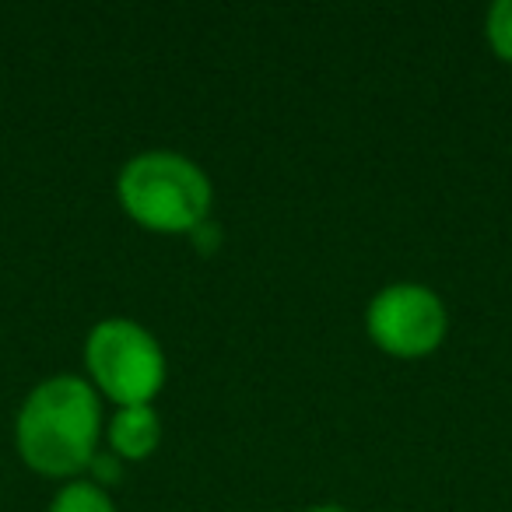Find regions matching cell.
<instances>
[{"mask_svg":"<svg viewBox=\"0 0 512 512\" xmlns=\"http://www.w3.org/2000/svg\"><path fill=\"white\" fill-rule=\"evenodd\" d=\"M102 397L85 376H50L25 393L15 418V446L25 467L43 477L74 481L99 453Z\"/></svg>","mask_w":512,"mask_h":512,"instance_id":"cell-1","label":"cell"},{"mask_svg":"<svg viewBox=\"0 0 512 512\" xmlns=\"http://www.w3.org/2000/svg\"><path fill=\"white\" fill-rule=\"evenodd\" d=\"M127 218L158 235H190L211 218L214 186L193 158L179 151H141L116 176Z\"/></svg>","mask_w":512,"mask_h":512,"instance_id":"cell-2","label":"cell"},{"mask_svg":"<svg viewBox=\"0 0 512 512\" xmlns=\"http://www.w3.org/2000/svg\"><path fill=\"white\" fill-rule=\"evenodd\" d=\"M85 369L95 393L116 407L155 404L169 379V358L144 323L127 316L99 320L85 337Z\"/></svg>","mask_w":512,"mask_h":512,"instance_id":"cell-3","label":"cell"},{"mask_svg":"<svg viewBox=\"0 0 512 512\" xmlns=\"http://www.w3.org/2000/svg\"><path fill=\"white\" fill-rule=\"evenodd\" d=\"M372 344L393 358H425L446 341L449 309L439 292L418 281H393L379 288L365 309Z\"/></svg>","mask_w":512,"mask_h":512,"instance_id":"cell-4","label":"cell"},{"mask_svg":"<svg viewBox=\"0 0 512 512\" xmlns=\"http://www.w3.org/2000/svg\"><path fill=\"white\" fill-rule=\"evenodd\" d=\"M102 435H106L109 453H116L123 463L148 460L162 446V418H158L155 404L116 407Z\"/></svg>","mask_w":512,"mask_h":512,"instance_id":"cell-5","label":"cell"},{"mask_svg":"<svg viewBox=\"0 0 512 512\" xmlns=\"http://www.w3.org/2000/svg\"><path fill=\"white\" fill-rule=\"evenodd\" d=\"M50 512H116V505L106 488L92 484L88 477H74V481L60 484V491L50 502Z\"/></svg>","mask_w":512,"mask_h":512,"instance_id":"cell-6","label":"cell"},{"mask_svg":"<svg viewBox=\"0 0 512 512\" xmlns=\"http://www.w3.org/2000/svg\"><path fill=\"white\" fill-rule=\"evenodd\" d=\"M484 36L498 60L512 64V0H495L484 18Z\"/></svg>","mask_w":512,"mask_h":512,"instance_id":"cell-7","label":"cell"},{"mask_svg":"<svg viewBox=\"0 0 512 512\" xmlns=\"http://www.w3.org/2000/svg\"><path fill=\"white\" fill-rule=\"evenodd\" d=\"M85 477L92 484H99V488H113V484H120L123 477V460L116 453H109V449H99V453L92 456V463H88Z\"/></svg>","mask_w":512,"mask_h":512,"instance_id":"cell-8","label":"cell"},{"mask_svg":"<svg viewBox=\"0 0 512 512\" xmlns=\"http://www.w3.org/2000/svg\"><path fill=\"white\" fill-rule=\"evenodd\" d=\"M190 239L197 242V249H200V253H214V246H218V242H221V232H218V225H214V221L207 218L200 228H193V232H190Z\"/></svg>","mask_w":512,"mask_h":512,"instance_id":"cell-9","label":"cell"},{"mask_svg":"<svg viewBox=\"0 0 512 512\" xmlns=\"http://www.w3.org/2000/svg\"><path fill=\"white\" fill-rule=\"evenodd\" d=\"M302 512H351V509H344V505H334V502H323V505H309V509H302Z\"/></svg>","mask_w":512,"mask_h":512,"instance_id":"cell-10","label":"cell"}]
</instances>
